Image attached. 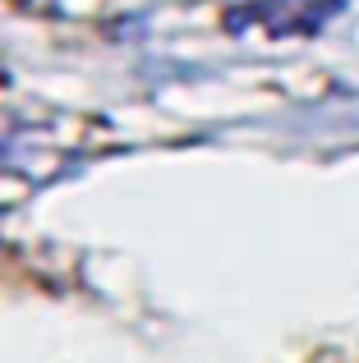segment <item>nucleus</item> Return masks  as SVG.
Masks as SVG:
<instances>
[{
  "instance_id": "1",
  "label": "nucleus",
  "mask_w": 359,
  "mask_h": 363,
  "mask_svg": "<svg viewBox=\"0 0 359 363\" xmlns=\"http://www.w3.org/2000/svg\"><path fill=\"white\" fill-rule=\"evenodd\" d=\"M341 9V0H249L226 14V23L240 33L244 23H263L272 33H318Z\"/></svg>"
}]
</instances>
